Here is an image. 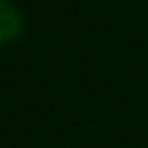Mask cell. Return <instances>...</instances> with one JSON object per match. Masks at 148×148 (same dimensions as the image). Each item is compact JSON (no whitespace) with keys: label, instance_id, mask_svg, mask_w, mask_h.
Here are the masks:
<instances>
[{"label":"cell","instance_id":"1","mask_svg":"<svg viewBox=\"0 0 148 148\" xmlns=\"http://www.w3.org/2000/svg\"><path fill=\"white\" fill-rule=\"evenodd\" d=\"M21 32H23L21 9L9 0H0V46L14 42Z\"/></svg>","mask_w":148,"mask_h":148}]
</instances>
